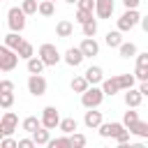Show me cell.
I'll list each match as a JSON object with an SVG mask.
<instances>
[{
	"label": "cell",
	"instance_id": "4dcf8cb0",
	"mask_svg": "<svg viewBox=\"0 0 148 148\" xmlns=\"http://www.w3.org/2000/svg\"><path fill=\"white\" fill-rule=\"evenodd\" d=\"M69 86H72V90H74V92H79V95H81V92H83V90H86V88H88L90 83H88V81H86L83 76H74Z\"/></svg>",
	"mask_w": 148,
	"mask_h": 148
},
{
	"label": "cell",
	"instance_id": "e575fe53",
	"mask_svg": "<svg viewBox=\"0 0 148 148\" xmlns=\"http://www.w3.org/2000/svg\"><path fill=\"white\" fill-rule=\"evenodd\" d=\"M134 79H136V81H148V65H136Z\"/></svg>",
	"mask_w": 148,
	"mask_h": 148
},
{
	"label": "cell",
	"instance_id": "5b68a950",
	"mask_svg": "<svg viewBox=\"0 0 148 148\" xmlns=\"http://www.w3.org/2000/svg\"><path fill=\"white\" fill-rule=\"evenodd\" d=\"M16 65H18L16 51L2 44L0 46V72H12V69H16Z\"/></svg>",
	"mask_w": 148,
	"mask_h": 148
},
{
	"label": "cell",
	"instance_id": "8fae6325",
	"mask_svg": "<svg viewBox=\"0 0 148 148\" xmlns=\"http://www.w3.org/2000/svg\"><path fill=\"white\" fill-rule=\"evenodd\" d=\"M79 49H81L83 58H92V56H97V53H99V44H97V39H95V37H83V42L79 44Z\"/></svg>",
	"mask_w": 148,
	"mask_h": 148
},
{
	"label": "cell",
	"instance_id": "8992f818",
	"mask_svg": "<svg viewBox=\"0 0 148 148\" xmlns=\"http://www.w3.org/2000/svg\"><path fill=\"white\" fill-rule=\"evenodd\" d=\"M46 88H49V83H46V79L42 74H30L28 76V92L30 95L42 97V95H46Z\"/></svg>",
	"mask_w": 148,
	"mask_h": 148
},
{
	"label": "cell",
	"instance_id": "b9f144b4",
	"mask_svg": "<svg viewBox=\"0 0 148 148\" xmlns=\"http://www.w3.org/2000/svg\"><path fill=\"white\" fill-rule=\"evenodd\" d=\"M16 148H35L32 136H30V139H18V141H16Z\"/></svg>",
	"mask_w": 148,
	"mask_h": 148
},
{
	"label": "cell",
	"instance_id": "f546056e",
	"mask_svg": "<svg viewBox=\"0 0 148 148\" xmlns=\"http://www.w3.org/2000/svg\"><path fill=\"white\" fill-rule=\"evenodd\" d=\"M46 146H49V148H69V134L58 136V139H49Z\"/></svg>",
	"mask_w": 148,
	"mask_h": 148
},
{
	"label": "cell",
	"instance_id": "ab89813d",
	"mask_svg": "<svg viewBox=\"0 0 148 148\" xmlns=\"http://www.w3.org/2000/svg\"><path fill=\"white\" fill-rule=\"evenodd\" d=\"M0 92H14V81L0 79Z\"/></svg>",
	"mask_w": 148,
	"mask_h": 148
},
{
	"label": "cell",
	"instance_id": "836d02e7",
	"mask_svg": "<svg viewBox=\"0 0 148 148\" xmlns=\"http://www.w3.org/2000/svg\"><path fill=\"white\" fill-rule=\"evenodd\" d=\"M14 106V92H0V109H12Z\"/></svg>",
	"mask_w": 148,
	"mask_h": 148
},
{
	"label": "cell",
	"instance_id": "74e56055",
	"mask_svg": "<svg viewBox=\"0 0 148 148\" xmlns=\"http://www.w3.org/2000/svg\"><path fill=\"white\" fill-rule=\"evenodd\" d=\"M92 16H95L92 12H86V9H76V16H74V21H76V23H86V21H88V18H92Z\"/></svg>",
	"mask_w": 148,
	"mask_h": 148
},
{
	"label": "cell",
	"instance_id": "83f0119b",
	"mask_svg": "<svg viewBox=\"0 0 148 148\" xmlns=\"http://www.w3.org/2000/svg\"><path fill=\"white\" fill-rule=\"evenodd\" d=\"M23 42V37H21V32H14V30H9L7 35H5V46H9V49H14L16 51V46Z\"/></svg>",
	"mask_w": 148,
	"mask_h": 148
},
{
	"label": "cell",
	"instance_id": "f1b7e54d",
	"mask_svg": "<svg viewBox=\"0 0 148 148\" xmlns=\"http://www.w3.org/2000/svg\"><path fill=\"white\" fill-rule=\"evenodd\" d=\"M39 125H42V123H39V118H37V116H28V118H23V123H21V127H23L28 134H30V132H35Z\"/></svg>",
	"mask_w": 148,
	"mask_h": 148
},
{
	"label": "cell",
	"instance_id": "7c38bea8",
	"mask_svg": "<svg viewBox=\"0 0 148 148\" xmlns=\"http://www.w3.org/2000/svg\"><path fill=\"white\" fill-rule=\"evenodd\" d=\"M125 125L123 123H99V127H97V132H99V136H104V139H113L120 130H123Z\"/></svg>",
	"mask_w": 148,
	"mask_h": 148
},
{
	"label": "cell",
	"instance_id": "c3c4849f",
	"mask_svg": "<svg viewBox=\"0 0 148 148\" xmlns=\"http://www.w3.org/2000/svg\"><path fill=\"white\" fill-rule=\"evenodd\" d=\"M0 139H2V132H0Z\"/></svg>",
	"mask_w": 148,
	"mask_h": 148
},
{
	"label": "cell",
	"instance_id": "bcb514c9",
	"mask_svg": "<svg viewBox=\"0 0 148 148\" xmlns=\"http://www.w3.org/2000/svg\"><path fill=\"white\" fill-rule=\"evenodd\" d=\"M139 23H141V28L148 32V18H143V16H141V18H139Z\"/></svg>",
	"mask_w": 148,
	"mask_h": 148
},
{
	"label": "cell",
	"instance_id": "60d3db41",
	"mask_svg": "<svg viewBox=\"0 0 148 148\" xmlns=\"http://www.w3.org/2000/svg\"><path fill=\"white\" fill-rule=\"evenodd\" d=\"M95 7V0H76V9H86V12H92Z\"/></svg>",
	"mask_w": 148,
	"mask_h": 148
},
{
	"label": "cell",
	"instance_id": "f35d334b",
	"mask_svg": "<svg viewBox=\"0 0 148 148\" xmlns=\"http://www.w3.org/2000/svg\"><path fill=\"white\" fill-rule=\"evenodd\" d=\"M0 148H16V139H12V134H5L0 139Z\"/></svg>",
	"mask_w": 148,
	"mask_h": 148
},
{
	"label": "cell",
	"instance_id": "d6a6232c",
	"mask_svg": "<svg viewBox=\"0 0 148 148\" xmlns=\"http://www.w3.org/2000/svg\"><path fill=\"white\" fill-rule=\"evenodd\" d=\"M21 9H23L25 16L37 14V0H23V2H21Z\"/></svg>",
	"mask_w": 148,
	"mask_h": 148
},
{
	"label": "cell",
	"instance_id": "4fadbf2b",
	"mask_svg": "<svg viewBox=\"0 0 148 148\" xmlns=\"http://www.w3.org/2000/svg\"><path fill=\"white\" fill-rule=\"evenodd\" d=\"M83 79H86L90 86H99V83H102V79H104V72H102V67H99V65H90V67L86 69Z\"/></svg>",
	"mask_w": 148,
	"mask_h": 148
},
{
	"label": "cell",
	"instance_id": "7402d4cb",
	"mask_svg": "<svg viewBox=\"0 0 148 148\" xmlns=\"http://www.w3.org/2000/svg\"><path fill=\"white\" fill-rule=\"evenodd\" d=\"M76 127H79L76 118H60L58 120V130L62 134H72V132H76Z\"/></svg>",
	"mask_w": 148,
	"mask_h": 148
},
{
	"label": "cell",
	"instance_id": "484cf974",
	"mask_svg": "<svg viewBox=\"0 0 148 148\" xmlns=\"http://www.w3.org/2000/svg\"><path fill=\"white\" fill-rule=\"evenodd\" d=\"M116 81H118V88H120V90H127V88H134V86H136L134 74H118Z\"/></svg>",
	"mask_w": 148,
	"mask_h": 148
},
{
	"label": "cell",
	"instance_id": "1f68e13d",
	"mask_svg": "<svg viewBox=\"0 0 148 148\" xmlns=\"http://www.w3.org/2000/svg\"><path fill=\"white\" fill-rule=\"evenodd\" d=\"M69 146H72V148H83V146H86V136H83L81 132H72V134H69Z\"/></svg>",
	"mask_w": 148,
	"mask_h": 148
},
{
	"label": "cell",
	"instance_id": "681fc988",
	"mask_svg": "<svg viewBox=\"0 0 148 148\" xmlns=\"http://www.w3.org/2000/svg\"><path fill=\"white\" fill-rule=\"evenodd\" d=\"M51 2H56V0H51Z\"/></svg>",
	"mask_w": 148,
	"mask_h": 148
},
{
	"label": "cell",
	"instance_id": "ee69618b",
	"mask_svg": "<svg viewBox=\"0 0 148 148\" xmlns=\"http://www.w3.org/2000/svg\"><path fill=\"white\" fill-rule=\"evenodd\" d=\"M139 2H141V0H123L125 9H136V7H139Z\"/></svg>",
	"mask_w": 148,
	"mask_h": 148
},
{
	"label": "cell",
	"instance_id": "7bdbcfd3",
	"mask_svg": "<svg viewBox=\"0 0 148 148\" xmlns=\"http://www.w3.org/2000/svg\"><path fill=\"white\" fill-rule=\"evenodd\" d=\"M134 58H136V65H148V51H141V53L136 51Z\"/></svg>",
	"mask_w": 148,
	"mask_h": 148
},
{
	"label": "cell",
	"instance_id": "ac0fdd59",
	"mask_svg": "<svg viewBox=\"0 0 148 148\" xmlns=\"http://www.w3.org/2000/svg\"><path fill=\"white\" fill-rule=\"evenodd\" d=\"M99 88H102L104 97H106V95H109V97H113L116 92H120V88H118V81H116V76H111V79H102Z\"/></svg>",
	"mask_w": 148,
	"mask_h": 148
},
{
	"label": "cell",
	"instance_id": "ffe728a7",
	"mask_svg": "<svg viewBox=\"0 0 148 148\" xmlns=\"http://www.w3.org/2000/svg\"><path fill=\"white\" fill-rule=\"evenodd\" d=\"M25 69H28V74H42L44 72V62L39 60V56H30L25 60Z\"/></svg>",
	"mask_w": 148,
	"mask_h": 148
},
{
	"label": "cell",
	"instance_id": "f6af8a7d",
	"mask_svg": "<svg viewBox=\"0 0 148 148\" xmlns=\"http://www.w3.org/2000/svg\"><path fill=\"white\" fill-rule=\"evenodd\" d=\"M136 90L146 97V95H148V81H139V88H136Z\"/></svg>",
	"mask_w": 148,
	"mask_h": 148
},
{
	"label": "cell",
	"instance_id": "cb8c5ba5",
	"mask_svg": "<svg viewBox=\"0 0 148 148\" xmlns=\"http://www.w3.org/2000/svg\"><path fill=\"white\" fill-rule=\"evenodd\" d=\"M136 44L134 42H120V46H118V53H120V58H134L136 56Z\"/></svg>",
	"mask_w": 148,
	"mask_h": 148
},
{
	"label": "cell",
	"instance_id": "3957f363",
	"mask_svg": "<svg viewBox=\"0 0 148 148\" xmlns=\"http://www.w3.org/2000/svg\"><path fill=\"white\" fill-rule=\"evenodd\" d=\"M7 25L14 32H23L25 30V14H23L21 7H9V12H7Z\"/></svg>",
	"mask_w": 148,
	"mask_h": 148
},
{
	"label": "cell",
	"instance_id": "30bf717a",
	"mask_svg": "<svg viewBox=\"0 0 148 148\" xmlns=\"http://www.w3.org/2000/svg\"><path fill=\"white\" fill-rule=\"evenodd\" d=\"M62 60H65L69 67H79L86 58H83V53H81V49H79V46H69V49L62 53Z\"/></svg>",
	"mask_w": 148,
	"mask_h": 148
},
{
	"label": "cell",
	"instance_id": "d6986e66",
	"mask_svg": "<svg viewBox=\"0 0 148 148\" xmlns=\"http://www.w3.org/2000/svg\"><path fill=\"white\" fill-rule=\"evenodd\" d=\"M32 134V141H35V146H46V141L51 139V130H46V127H37L35 132H30Z\"/></svg>",
	"mask_w": 148,
	"mask_h": 148
},
{
	"label": "cell",
	"instance_id": "e0dca14e",
	"mask_svg": "<svg viewBox=\"0 0 148 148\" xmlns=\"http://www.w3.org/2000/svg\"><path fill=\"white\" fill-rule=\"evenodd\" d=\"M127 130H130V134H134L139 139H148V123L146 120H134L132 125H127Z\"/></svg>",
	"mask_w": 148,
	"mask_h": 148
},
{
	"label": "cell",
	"instance_id": "603a6c76",
	"mask_svg": "<svg viewBox=\"0 0 148 148\" xmlns=\"http://www.w3.org/2000/svg\"><path fill=\"white\" fill-rule=\"evenodd\" d=\"M16 56H18L21 60H28L30 56H35V46H32L30 42H25V39H23V42L16 46Z\"/></svg>",
	"mask_w": 148,
	"mask_h": 148
},
{
	"label": "cell",
	"instance_id": "7dc6e473",
	"mask_svg": "<svg viewBox=\"0 0 148 148\" xmlns=\"http://www.w3.org/2000/svg\"><path fill=\"white\" fill-rule=\"evenodd\" d=\"M65 2H67V5H76V0H65Z\"/></svg>",
	"mask_w": 148,
	"mask_h": 148
},
{
	"label": "cell",
	"instance_id": "9c48e42d",
	"mask_svg": "<svg viewBox=\"0 0 148 148\" xmlns=\"http://www.w3.org/2000/svg\"><path fill=\"white\" fill-rule=\"evenodd\" d=\"M113 9H116V2H113V0H95L92 14H95L97 18H111Z\"/></svg>",
	"mask_w": 148,
	"mask_h": 148
},
{
	"label": "cell",
	"instance_id": "5bb4252c",
	"mask_svg": "<svg viewBox=\"0 0 148 148\" xmlns=\"http://www.w3.org/2000/svg\"><path fill=\"white\" fill-rule=\"evenodd\" d=\"M102 120H104V118H102V111H97V109H88L86 116H83V125H86L88 130H97Z\"/></svg>",
	"mask_w": 148,
	"mask_h": 148
},
{
	"label": "cell",
	"instance_id": "2e32d148",
	"mask_svg": "<svg viewBox=\"0 0 148 148\" xmlns=\"http://www.w3.org/2000/svg\"><path fill=\"white\" fill-rule=\"evenodd\" d=\"M141 99H143V95L136 90V88H127L125 90V104H127V109L132 106V109H139L141 106Z\"/></svg>",
	"mask_w": 148,
	"mask_h": 148
},
{
	"label": "cell",
	"instance_id": "44dd1931",
	"mask_svg": "<svg viewBox=\"0 0 148 148\" xmlns=\"http://www.w3.org/2000/svg\"><path fill=\"white\" fill-rule=\"evenodd\" d=\"M120 42H123V32H120V30H109L106 37H104V44H106L109 49H118Z\"/></svg>",
	"mask_w": 148,
	"mask_h": 148
},
{
	"label": "cell",
	"instance_id": "8d00e7d4",
	"mask_svg": "<svg viewBox=\"0 0 148 148\" xmlns=\"http://www.w3.org/2000/svg\"><path fill=\"white\" fill-rule=\"evenodd\" d=\"M113 139L118 141V146H125V143H130V130H127V127H123V130H120V132H118Z\"/></svg>",
	"mask_w": 148,
	"mask_h": 148
},
{
	"label": "cell",
	"instance_id": "9a60e30c",
	"mask_svg": "<svg viewBox=\"0 0 148 148\" xmlns=\"http://www.w3.org/2000/svg\"><path fill=\"white\" fill-rule=\"evenodd\" d=\"M56 35H58L60 39L72 37V35H74V23H72L69 18H60V21L56 23Z\"/></svg>",
	"mask_w": 148,
	"mask_h": 148
},
{
	"label": "cell",
	"instance_id": "52a82bcc",
	"mask_svg": "<svg viewBox=\"0 0 148 148\" xmlns=\"http://www.w3.org/2000/svg\"><path fill=\"white\" fill-rule=\"evenodd\" d=\"M58 120H60V113H58L56 106H44V109H42V116H39L42 127H46V130H56V127H58Z\"/></svg>",
	"mask_w": 148,
	"mask_h": 148
},
{
	"label": "cell",
	"instance_id": "d590c367",
	"mask_svg": "<svg viewBox=\"0 0 148 148\" xmlns=\"http://www.w3.org/2000/svg\"><path fill=\"white\" fill-rule=\"evenodd\" d=\"M134 120H139V111H134V109L130 106V111H125V116H123V125L127 127V125H132Z\"/></svg>",
	"mask_w": 148,
	"mask_h": 148
},
{
	"label": "cell",
	"instance_id": "4316f807",
	"mask_svg": "<svg viewBox=\"0 0 148 148\" xmlns=\"http://www.w3.org/2000/svg\"><path fill=\"white\" fill-rule=\"evenodd\" d=\"M81 32H83V37H95L97 35V18L92 16L86 23H81Z\"/></svg>",
	"mask_w": 148,
	"mask_h": 148
},
{
	"label": "cell",
	"instance_id": "d4e9b609",
	"mask_svg": "<svg viewBox=\"0 0 148 148\" xmlns=\"http://www.w3.org/2000/svg\"><path fill=\"white\" fill-rule=\"evenodd\" d=\"M37 14L39 16H53L56 14V2H51V0H42V2H37Z\"/></svg>",
	"mask_w": 148,
	"mask_h": 148
},
{
	"label": "cell",
	"instance_id": "277c9868",
	"mask_svg": "<svg viewBox=\"0 0 148 148\" xmlns=\"http://www.w3.org/2000/svg\"><path fill=\"white\" fill-rule=\"evenodd\" d=\"M139 18H141L139 9H125V12L120 14V18H118V30H120V32H130L132 28L139 25Z\"/></svg>",
	"mask_w": 148,
	"mask_h": 148
},
{
	"label": "cell",
	"instance_id": "7a4b0ae2",
	"mask_svg": "<svg viewBox=\"0 0 148 148\" xmlns=\"http://www.w3.org/2000/svg\"><path fill=\"white\" fill-rule=\"evenodd\" d=\"M37 56H39V60L44 62V67H56V65L62 60V56H60V51L56 49V44H49V42L39 46Z\"/></svg>",
	"mask_w": 148,
	"mask_h": 148
},
{
	"label": "cell",
	"instance_id": "ba28073f",
	"mask_svg": "<svg viewBox=\"0 0 148 148\" xmlns=\"http://www.w3.org/2000/svg\"><path fill=\"white\" fill-rule=\"evenodd\" d=\"M16 130H18V116L14 111H5L0 116V132H2V136L5 134H14Z\"/></svg>",
	"mask_w": 148,
	"mask_h": 148
},
{
	"label": "cell",
	"instance_id": "6da1fadb",
	"mask_svg": "<svg viewBox=\"0 0 148 148\" xmlns=\"http://www.w3.org/2000/svg\"><path fill=\"white\" fill-rule=\"evenodd\" d=\"M104 102V92L99 86H88L81 92V104L83 109H99V104Z\"/></svg>",
	"mask_w": 148,
	"mask_h": 148
}]
</instances>
